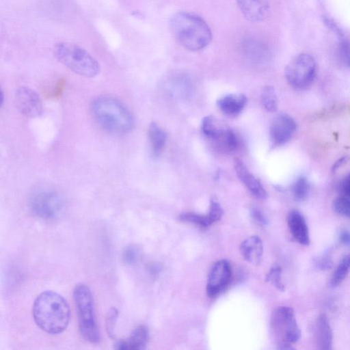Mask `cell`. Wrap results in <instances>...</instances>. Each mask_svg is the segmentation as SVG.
Returning a JSON list of instances; mask_svg holds the SVG:
<instances>
[{"label": "cell", "mask_w": 350, "mask_h": 350, "mask_svg": "<svg viewBox=\"0 0 350 350\" xmlns=\"http://www.w3.org/2000/svg\"><path fill=\"white\" fill-rule=\"evenodd\" d=\"M340 196L346 197L350 196V180L349 176L347 175L342 180L339 185Z\"/></svg>", "instance_id": "32"}, {"label": "cell", "mask_w": 350, "mask_h": 350, "mask_svg": "<svg viewBox=\"0 0 350 350\" xmlns=\"http://www.w3.org/2000/svg\"><path fill=\"white\" fill-rule=\"evenodd\" d=\"M213 142L219 150L224 152L234 151L237 149L239 144L236 133L232 130L226 128H223Z\"/></svg>", "instance_id": "19"}, {"label": "cell", "mask_w": 350, "mask_h": 350, "mask_svg": "<svg viewBox=\"0 0 350 350\" xmlns=\"http://www.w3.org/2000/svg\"><path fill=\"white\" fill-rule=\"evenodd\" d=\"M234 166L236 174L247 190L256 198L264 200L267 193L260 183L247 168L243 161L239 159H234Z\"/></svg>", "instance_id": "13"}, {"label": "cell", "mask_w": 350, "mask_h": 350, "mask_svg": "<svg viewBox=\"0 0 350 350\" xmlns=\"http://www.w3.org/2000/svg\"><path fill=\"white\" fill-rule=\"evenodd\" d=\"M148 137L152 152L154 157L159 156L165 145L166 133L157 123L152 122L148 129Z\"/></svg>", "instance_id": "20"}, {"label": "cell", "mask_w": 350, "mask_h": 350, "mask_svg": "<svg viewBox=\"0 0 350 350\" xmlns=\"http://www.w3.org/2000/svg\"><path fill=\"white\" fill-rule=\"evenodd\" d=\"M310 190V185L308 179L305 176H299L297 178L293 185L292 192L295 200L301 202L304 200Z\"/></svg>", "instance_id": "24"}, {"label": "cell", "mask_w": 350, "mask_h": 350, "mask_svg": "<svg viewBox=\"0 0 350 350\" xmlns=\"http://www.w3.org/2000/svg\"><path fill=\"white\" fill-rule=\"evenodd\" d=\"M296 129L295 120L288 115L280 113L271 121L269 134L271 146L275 148L286 144Z\"/></svg>", "instance_id": "11"}, {"label": "cell", "mask_w": 350, "mask_h": 350, "mask_svg": "<svg viewBox=\"0 0 350 350\" xmlns=\"http://www.w3.org/2000/svg\"><path fill=\"white\" fill-rule=\"evenodd\" d=\"M270 323L273 334L279 342L278 349H293L291 344L296 342L301 336L293 310L288 306L277 308L272 313Z\"/></svg>", "instance_id": "6"}, {"label": "cell", "mask_w": 350, "mask_h": 350, "mask_svg": "<svg viewBox=\"0 0 350 350\" xmlns=\"http://www.w3.org/2000/svg\"><path fill=\"white\" fill-rule=\"evenodd\" d=\"M236 2L248 21H261L269 15L270 5L268 0H236Z\"/></svg>", "instance_id": "12"}, {"label": "cell", "mask_w": 350, "mask_h": 350, "mask_svg": "<svg viewBox=\"0 0 350 350\" xmlns=\"http://www.w3.org/2000/svg\"><path fill=\"white\" fill-rule=\"evenodd\" d=\"M92 111L98 124L105 131L114 134L129 132L133 119L129 111L119 100L109 96L96 98Z\"/></svg>", "instance_id": "3"}, {"label": "cell", "mask_w": 350, "mask_h": 350, "mask_svg": "<svg viewBox=\"0 0 350 350\" xmlns=\"http://www.w3.org/2000/svg\"><path fill=\"white\" fill-rule=\"evenodd\" d=\"M180 219L185 222L193 224L201 228H206L212 225L208 215H203L195 213H184L180 215Z\"/></svg>", "instance_id": "25"}, {"label": "cell", "mask_w": 350, "mask_h": 350, "mask_svg": "<svg viewBox=\"0 0 350 350\" xmlns=\"http://www.w3.org/2000/svg\"><path fill=\"white\" fill-rule=\"evenodd\" d=\"M139 250L135 246L128 247L123 252V260L128 264H133L139 257Z\"/></svg>", "instance_id": "29"}, {"label": "cell", "mask_w": 350, "mask_h": 350, "mask_svg": "<svg viewBox=\"0 0 350 350\" xmlns=\"http://www.w3.org/2000/svg\"><path fill=\"white\" fill-rule=\"evenodd\" d=\"M3 100H4L3 93L1 90V89L0 88V107H1V105L3 103Z\"/></svg>", "instance_id": "35"}, {"label": "cell", "mask_w": 350, "mask_h": 350, "mask_svg": "<svg viewBox=\"0 0 350 350\" xmlns=\"http://www.w3.org/2000/svg\"><path fill=\"white\" fill-rule=\"evenodd\" d=\"M250 215L252 218L259 225L262 226L268 224V220L263 213L256 208H252L250 210Z\"/></svg>", "instance_id": "31"}, {"label": "cell", "mask_w": 350, "mask_h": 350, "mask_svg": "<svg viewBox=\"0 0 350 350\" xmlns=\"http://www.w3.org/2000/svg\"><path fill=\"white\" fill-rule=\"evenodd\" d=\"M265 280L278 291H284L285 287L282 281V268L279 265L275 263L271 266L266 275Z\"/></svg>", "instance_id": "26"}, {"label": "cell", "mask_w": 350, "mask_h": 350, "mask_svg": "<svg viewBox=\"0 0 350 350\" xmlns=\"http://www.w3.org/2000/svg\"><path fill=\"white\" fill-rule=\"evenodd\" d=\"M32 315L37 326L49 334L63 332L68 325L70 310L66 300L59 293L45 291L35 299Z\"/></svg>", "instance_id": "1"}, {"label": "cell", "mask_w": 350, "mask_h": 350, "mask_svg": "<svg viewBox=\"0 0 350 350\" xmlns=\"http://www.w3.org/2000/svg\"><path fill=\"white\" fill-rule=\"evenodd\" d=\"M349 256H345L338 264L330 280V286L336 287L345 279L349 270Z\"/></svg>", "instance_id": "22"}, {"label": "cell", "mask_w": 350, "mask_h": 350, "mask_svg": "<svg viewBox=\"0 0 350 350\" xmlns=\"http://www.w3.org/2000/svg\"><path fill=\"white\" fill-rule=\"evenodd\" d=\"M240 252L243 258L253 265L260 263L263 244L261 239L257 235H252L243 240L239 246Z\"/></svg>", "instance_id": "15"}, {"label": "cell", "mask_w": 350, "mask_h": 350, "mask_svg": "<svg viewBox=\"0 0 350 350\" xmlns=\"http://www.w3.org/2000/svg\"><path fill=\"white\" fill-rule=\"evenodd\" d=\"M287 224L293 238L300 244L308 245L310 242L307 222L304 215L297 210L289 212Z\"/></svg>", "instance_id": "14"}, {"label": "cell", "mask_w": 350, "mask_h": 350, "mask_svg": "<svg viewBox=\"0 0 350 350\" xmlns=\"http://www.w3.org/2000/svg\"><path fill=\"white\" fill-rule=\"evenodd\" d=\"M118 317V311L116 308H111L109 311L106 321V327L109 334L113 335L114 327Z\"/></svg>", "instance_id": "30"}, {"label": "cell", "mask_w": 350, "mask_h": 350, "mask_svg": "<svg viewBox=\"0 0 350 350\" xmlns=\"http://www.w3.org/2000/svg\"><path fill=\"white\" fill-rule=\"evenodd\" d=\"M148 340V330L144 325L136 327L127 340L117 343L118 349H144Z\"/></svg>", "instance_id": "18"}, {"label": "cell", "mask_w": 350, "mask_h": 350, "mask_svg": "<svg viewBox=\"0 0 350 350\" xmlns=\"http://www.w3.org/2000/svg\"><path fill=\"white\" fill-rule=\"evenodd\" d=\"M317 64L310 54L301 53L288 64L284 75L288 83L294 88L304 89L312 82L316 74Z\"/></svg>", "instance_id": "7"}, {"label": "cell", "mask_w": 350, "mask_h": 350, "mask_svg": "<svg viewBox=\"0 0 350 350\" xmlns=\"http://www.w3.org/2000/svg\"><path fill=\"white\" fill-rule=\"evenodd\" d=\"M347 160V158L342 157L341 159H338L333 165L332 167V171L334 172L338 167H340L341 165H342Z\"/></svg>", "instance_id": "34"}, {"label": "cell", "mask_w": 350, "mask_h": 350, "mask_svg": "<svg viewBox=\"0 0 350 350\" xmlns=\"http://www.w3.org/2000/svg\"><path fill=\"white\" fill-rule=\"evenodd\" d=\"M261 101L265 109L269 112H274L278 107V98L272 86L264 87L261 92Z\"/></svg>", "instance_id": "23"}, {"label": "cell", "mask_w": 350, "mask_h": 350, "mask_svg": "<svg viewBox=\"0 0 350 350\" xmlns=\"http://www.w3.org/2000/svg\"><path fill=\"white\" fill-rule=\"evenodd\" d=\"M340 241L344 243L345 245H349V233L347 230L342 231L340 234Z\"/></svg>", "instance_id": "33"}, {"label": "cell", "mask_w": 350, "mask_h": 350, "mask_svg": "<svg viewBox=\"0 0 350 350\" xmlns=\"http://www.w3.org/2000/svg\"><path fill=\"white\" fill-rule=\"evenodd\" d=\"M29 204L35 215L41 219H50L55 217L59 213L62 201L55 191L48 189H40L31 195Z\"/></svg>", "instance_id": "8"}, {"label": "cell", "mask_w": 350, "mask_h": 350, "mask_svg": "<svg viewBox=\"0 0 350 350\" xmlns=\"http://www.w3.org/2000/svg\"><path fill=\"white\" fill-rule=\"evenodd\" d=\"M170 27L180 44L191 51L203 49L212 38L207 23L200 16L189 12L175 13L170 18Z\"/></svg>", "instance_id": "2"}, {"label": "cell", "mask_w": 350, "mask_h": 350, "mask_svg": "<svg viewBox=\"0 0 350 350\" xmlns=\"http://www.w3.org/2000/svg\"><path fill=\"white\" fill-rule=\"evenodd\" d=\"M79 329L82 337L90 342L99 340V332L94 314V299L92 292L85 284H77L73 290Z\"/></svg>", "instance_id": "5"}, {"label": "cell", "mask_w": 350, "mask_h": 350, "mask_svg": "<svg viewBox=\"0 0 350 350\" xmlns=\"http://www.w3.org/2000/svg\"><path fill=\"white\" fill-rule=\"evenodd\" d=\"M53 53L61 64L79 75L92 78L100 72V66L96 59L75 44L57 42L54 46Z\"/></svg>", "instance_id": "4"}, {"label": "cell", "mask_w": 350, "mask_h": 350, "mask_svg": "<svg viewBox=\"0 0 350 350\" xmlns=\"http://www.w3.org/2000/svg\"><path fill=\"white\" fill-rule=\"evenodd\" d=\"M207 215L212 224L218 221L221 218L223 209L217 200L214 199L211 200L209 211Z\"/></svg>", "instance_id": "28"}, {"label": "cell", "mask_w": 350, "mask_h": 350, "mask_svg": "<svg viewBox=\"0 0 350 350\" xmlns=\"http://www.w3.org/2000/svg\"><path fill=\"white\" fill-rule=\"evenodd\" d=\"M168 87L170 92L175 96H183L188 94L191 85L187 78L179 75L169 79Z\"/></svg>", "instance_id": "21"}, {"label": "cell", "mask_w": 350, "mask_h": 350, "mask_svg": "<svg viewBox=\"0 0 350 350\" xmlns=\"http://www.w3.org/2000/svg\"><path fill=\"white\" fill-rule=\"evenodd\" d=\"M14 102L18 111L25 117L36 118L43 112V105L40 96L29 88H19L16 92Z\"/></svg>", "instance_id": "10"}, {"label": "cell", "mask_w": 350, "mask_h": 350, "mask_svg": "<svg viewBox=\"0 0 350 350\" xmlns=\"http://www.w3.org/2000/svg\"><path fill=\"white\" fill-rule=\"evenodd\" d=\"M232 278V267L230 262L221 259L211 267L207 280L206 294L210 298L218 296L229 284Z\"/></svg>", "instance_id": "9"}, {"label": "cell", "mask_w": 350, "mask_h": 350, "mask_svg": "<svg viewBox=\"0 0 350 350\" xmlns=\"http://www.w3.org/2000/svg\"><path fill=\"white\" fill-rule=\"evenodd\" d=\"M314 338L318 349H329L332 344V332L325 314H320L314 325Z\"/></svg>", "instance_id": "17"}, {"label": "cell", "mask_w": 350, "mask_h": 350, "mask_svg": "<svg viewBox=\"0 0 350 350\" xmlns=\"http://www.w3.org/2000/svg\"><path fill=\"white\" fill-rule=\"evenodd\" d=\"M247 102L243 94H230L219 98L217 101L218 108L226 115L236 116L243 109Z\"/></svg>", "instance_id": "16"}, {"label": "cell", "mask_w": 350, "mask_h": 350, "mask_svg": "<svg viewBox=\"0 0 350 350\" xmlns=\"http://www.w3.org/2000/svg\"><path fill=\"white\" fill-rule=\"evenodd\" d=\"M332 208L337 214L349 217L350 214L349 197L340 196L334 200Z\"/></svg>", "instance_id": "27"}]
</instances>
